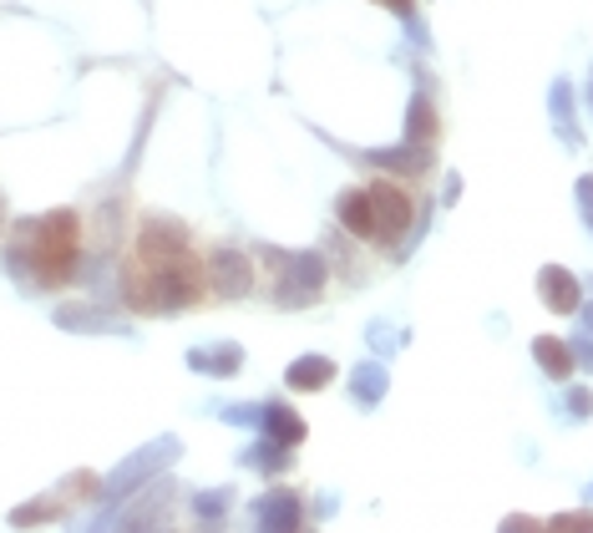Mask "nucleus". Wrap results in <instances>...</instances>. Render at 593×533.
<instances>
[{"mask_svg":"<svg viewBox=\"0 0 593 533\" xmlns=\"http://www.w3.org/2000/svg\"><path fill=\"white\" fill-rule=\"evenodd\" d=\"M209 290V269L193 254V240L178 219H143L132 259L122 269V300L137 315H172L183 306H198Z\"/></svg>","mask_w":593,"mask_h":533,"instance_id":"1","label":"nucleus"},{"mask_svg":"<svg viewBox=\"0 0 593 533\" xmlns=\"http://www.w3.org/2000/svg\"><path fill=\"white\" fill-rule=\"evenodd\" d=\"M5 269L15 280H31L41 290H61L81 275V213L52 209L41 219H21L5 244Z\"/></svg>","mask_w":593,"mask_h":533,"instance_id":"2","label":"nucleus"},{"mask_svg":"<svg viewBox=\"0 0 593 533\" xmlns=\"http://www.w3.org/2000/svg\"><path fill=\"white\" fill-rule=\"evenodd\" d=\"M183 457V442L178 437H153L147 447H137V453L127 457V463H118L112 473H107L102 482V498L107 503H122V498L132 493V488H143V482H153L168 463H178Z\"/></svg>","mask_w":593,"mask_h":533,"instance_id":"3","label":"nucleus"},{"mask_svg":"<svg viewBox=\"0 0 593 533\" xmlns=\"http://www.w3.org/2000/svg\"><path fill=\"white\" fill-rule=\"evenodd\" d=\"M370 219H376L370 244H376V249H395V244L411 234V224H416V199H411V188L391 184V178H376V184H370Z\"/></svg>","mask_w":593,"mask_h":533,"instance_id":"4","label":"nucleus"},{"mask_svg":"<svg viewBox=\"0 0 593 533\" xmlns=\"http://www.w3.org/2000/svg\"><path fill=\"white\" fill-rule=\"evenodd\" d=\"M325 285H329V265H325V254L304 249V254H290V259L279 265V275H275V300H279L284 310L315 306L320 295H325Z\"/></svg>","mask_w":593,"mask_h":533,"instance_id":"5","label":"nucleus"},{"mask_svg":"<svg viewBox=\"0 0 593 533\" xmlns=\"http://www.w3.org/2000/svg\"><path fill=\"white\" fill-rule=\"evenodd\" d=\"M172 498H178V488H172L168 478H158L153 488H132V503L118 508V513H102L97 519V529H163V523L172 519Z\"/></svg>","mask_w":593,"mask_h":533,"instance_id":"6","label":"nucleus"},{"mask_svg":"<svg viewBox=\"0 0 593 533\" xmlns=\"http://www.w3.org/2000/svg\"><path fill=\"white\" fill-rule=\"evenodd\" d=\"M203 269H209V290L219 295V300H244V295L254 290V265L238 249H228V244H219V249L203 259Z\"/></svg>","mask_w":593,"mask_h":533,"instance_id":"7","label":"nucleus"},{"mask_svg":"<svg viewBox=\"0 0 593 533\" xmlns=\"http://www.w3.org/2000/svg\"><path fill=\"white\" fill-rule=\"evenodd\" d=\"M52 320L61 331H77V335H127V320L112 315L107 306H92V300H66Z\"/></svg>","mask_w":593,"mask_h":533,"instance_id":"8","label":"nucleus"},{"mask_svg":"<svg viewBox=\"0 0 593 533\" xmlns=\"http://www.w3.org/2000/svg\"><path fill=\"white\" fill-rule=\"evenodd\" d=\"M538 300L553 310V315H579L583 285L573 280L563 265H542V269H538Z\"/></svg>","mask_w":593,"mask_h":533,"instance_id":"9","label":"nucleus"},{"mask_svg":"<svg viewBox=\"0 0 593 533\" xmlns=\"http://www.w3.org/2000/svg\"><path fill=\"white\" fill-rule=\"evenodd\" d=\"M254 523L259 529H275V533H294L304 523V498L290 493V488H275L254 503Z\"/></svg>","mask_w":593,"mask_h":533,"instance_id":"10","label":"nucleus"},{"mask_svg":"<svg viewBox=\"0 0 593 533\" xmlns=\"http://www.w3.org/2000/svg\"><path fill=\"white\" fill-rule=\"evenodd\" d=\"M376 168H385V174L395 178H426L432 174V143H406V147H376V153H366Z\"/></svg>","mask_w":593,"mask_h":533,"instance_id":"11","label":"nucleus"},{"mask_svg":"<svg viewBox=\"0 0 593 533\" xmlns=\"http://www.w3.org/2000/svg\"><path fill=\"white\" fill-rule=\"evenodd\" d=\"M259 426L269 432V442H284V447H300L304 442V417L294 412L290 401H269L259 417Z\"/></svg>","mask_w":593,"mask_h":533,"instance_id":"12","label":"nucleus"},{"mask_svg":"<svg viewBox=\"0 0 593 533\" xmlns=\"http://www.w3.org/2000/svg\"><path fill=\"white\" fill-rule=\"evenodd\" d=\"M335 219H340V229H350L356 240H370V234H376V219H370V188H345L340 203H335Z\"/></svg>","mask_w":593,"mask_h":533,"instance_id":"13","label":"nucleus"},{"mask_svg":"<svg viewBox=\"0 0 593 533\" xmlns=\"http://www.w3.org/2000/svg\"><path fill=\"white\" fill-rule=\"evenodd\" d=\"M188 366L203 376H234L238 366H244V351L234 346V341H219V346H193L188 351Z\"/></svg>","mask_w":593,"mask_h":533,"instance_id":"14","label":"nucleus"},{"mask_svg":"<svg viewBox=\"0 0 593 533\" xmlns=\"http://www.w3.org/2000/svg\"><path fill=\"white\" fill-rule=\"evenodd\" d=\"M329 381H335V360L329 356H300L284 371V387L290 391H325Z\"/></svg>","mask_w":593,"mask_h":533,"instance_id":"15","label":"nucleus"},{"mask_svg":"<svg viewBox=\"0 0 593 533\" xmlns=\"http://www.w3.org/2000/svg\"><path fill=\"white\" fill-rule=\"evenodd\" d=\"M385 391H391V371H385L381 360H360V366H350V397H356L360 407H376Z\"/></svg>","mask_w":593,"mask_h":533,"instance_id":"16","label":"nucleus"},{"mask_svg":"<svg viewBox=\"0 0 593 533\" xmlns=\"http://www.w3.org/2000/svg\"><path fill=\"white\" fill-rule=\"evenodd\" d=\"M533 360H538L553 381H568V376H573V346L558 341V335H538V341H533Z\"/></svg>","mask_w":593,"mask_h":533,"instance_id":"17","label":"nucleus"},{"mask_svg":"<svg viewBox=\"0 0 593 533\" xmlns=\"http://www.w3.org/2000/svg\"><path fill=\"white\" fill-rule=\"evenodd\" d=\"M238 503L234 488H198L193 498H188V508H193V519L198 523H224L228 519V508Z\"/></svg>","mask_w":593,"mask_h":533,"instance_id":"18","label":"nucleus"},{"mask_svg":"<svg viewBox=\"0 0 593 533\" xmlns=\"http://www.w3.org/2000/svg\"><path fill=\"white\" fill-rule=\"evenodd\" d=\"M406 143H436V107L432 92H416L406 107Z\"/></svg>","mask_w":593,"mask_h":533,"instance_id":"19","label":"nucleus"},{"mask_svg":"<svg viewBox=\"0 0 593 533\" xmlns=\"http://www.w3.org/2000/svg\"><path fill=\"white\" fill-rule=\"evenodd\" d=\"M548 107H553V122H558V133H563L568 147H579V122H573V87H568L563 77L553 81V92H548Z\"/></svg>","mask_w":593,"mask_h":533,"instance_id":"20","label":"nucleus"},{"mask_svg":"<svg viewBox=\"0 0 593 533\" xmlns=\"http://www.w3.org/2000/svg\"><path fill=\"white\" fill-rule=\"evenodd\" d=\"M290 453L294 447H284V442H259V447H244V457L238 463L244 467H264V473H290Z\"/></svg>","mask_w":593,"mask_h":533,"instance_id":"21","label":"nucleus"},{"mask_svg":"<svg viewBox=\"0 0 593 533\" xmlns=\"http://www.w3.org/2000/svg\"><path fill=\"white\" fill-rule=\"evenodd\" d=\"M66 513V503H61V493L56 498H36V503H26V508H11V523L15 529H31V523H52V519H61Z\"/></svg>","mask_w":593,"mask_h":533,"instance_id":"22","label":"nucleus"},{"mask_svg":"<svg viewBox=\"0 0 593 533\" xmlns=\"http://www.w3.org/2000/svg\"><path fill=\"white\" fill-rule=\"evenodd\" d=\"M77 498H102V482H97L92 473H71V478L61 482V503L71 508Z\"/></svg>","mask_w":593,"mask_h":533,"instance_id":"23","label":"nucleus"},{"mask_svg":"<svg viewBox=\"0 0 593 533\" xmlns=\"http://www.w3.org/2000/svg\"><path fill=\"white\" fill-rule=\"evenodd\" d=\"M264 407H254V401H234V407H224V422L228 426H259Z\"/></svg>","mask_w":593,"mask_h":533,"instance_id":"24","label":"nucleus"},{"mask_svg":"<svg viewBox=\"0 0 593 533\" xmlns=\"http://www.w3.org/2000/svg\"><path fill=\"white\" fill-rule=\"evenodd\" d=\"M370 346H376V351H381V356H385V351H395V346H401V341H395V331H391V325H385V320H370Z\"/></svg>","mask_w":593,"mask_h":533,"instance_id":"25","label":"nucleus"},{"mask_svg":"<svg viewBox=\"0 0 593 533\" xmlns=\"http://www.w3.org/2000/svg\"><path fill=\"white\" fill-rule=\"evenodd\" d=\"M568 412H573V417H593V391H589V387H573V391H568Z\"/></svg>","mask_w":593,"mask_h":533,"instance_id":"26","label":"nucleus"},{"mask_svg":"<svg viewBox=\"0 0 593 533\" xmlns=\"http://www.w3.org/2000/svg\"><path fill=\"white\" fill-rule=\"evenodd\" d=\"M568 346H573V366L593 371V335H579V341H568Z\"/></svg>","mask_w":593,"mask_h":533,"instance_id":"27","label":"nucleus"},{"mask_svg":"<svg viewBox=\"0 0 593 533\" xmlns=\"http://www.w3.org/2000/svg\"><path fill=\"white\" fill-rule=\"evenodd\" d=\"M548 529H593V513H563V519H553Z\"/></svg>","mask_w":593,"mask_h":533,"instance_id":"28","label":"nucleus"},{"mask_svg":"<svg viewBox=\"0 0 593 533\" xmlns=\"http://www.w3.org/2000/svg\"><path fill=\"white\" fill-rule=\"evenodd\" d=\"M376 5H385V11H395L401 21H416V0H376Z\"/></svg>","mask_w":593,"mask_h":533,"instance_id":"29","label":"nucleus"},{"mask_svg":"<svg viewBox=\"0 0 593 533\" xmlns=\"http://www.w3.org/2000/svg\"><path fill=\"white\" fill-rule=\"evenodd\" d=\"M579 315H583V325L593 331V306H579Z\"/></svg>","mask_w":593,"mask_h":533,"instance_id":"30","label":"nucleus"},{"mask_svg":"<svg viewBox=\"0 0 593 533\" xmlns=\"http://www.w3.org/2000/svg\"><path fill=\"white\" fill-rule=\"evenodd\" d=\"M0 229H5V199H0Z\"/></svg>","mask_w":593,"mask_h":533,"instance_id":"31","label":"nucleus"},{"mask_svg":"<svg viewBox=\"0 0 593 533\" xmlns=\"http://www.w3.org/2000/svg\"><path fill=\"white\" fill-rule=\"evenodd\" d=\"M589 107H593V77H589Z\"/></svg>","mask_w":593,"mask_h":533,"instance_id":"32","label":"nucleus"},{"mask_svg":"<svg viewBox=\"0 0 593 533\" xmlns=\"http://www.w3.org/2000/svg\"><path fill=\"white\" fill-rule=\"evenodd\" d=\"M589 498H593V488H589Z\"/></svg>","mask_w":593,"mask_h":533,"instance_id":"33","label":"nucleus"}]
</instances>
